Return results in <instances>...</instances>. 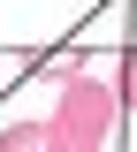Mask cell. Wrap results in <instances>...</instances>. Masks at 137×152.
Returning <instances> with one entry per match:
<instances>
[{"label": "cell", "mask_w": 137, "mask_h": 152, "mask_svg": "<svg viewBox=\"0 0 137 152\" xmlns=\"http://www.w3.org/2000/svg\"><path fill=\"white\" fill-rule=\"evenodd\" d=\"M46 129V152H107V129H114V91L99 76H69L61 84V107Z\"/></svg>", "instance_id": "obj_1"}, {"label": "cell", "mask_w": 137, "mask_h": 152, "mask_svg": "<svg viewBox=\"0 0 137 152\" xmlns=\"http://www.w3.org/2000/svg\"><path fill=\"white\" fill-rule=\"evenodd\" d=\"M0 152H46V129L38 122H8L0 129Z\"/></svg>", "instance_id": "obj_2"}, {"label": "cell", "mask_w": 137, "mask_h": 152, "mask_svg": "<svg viewBox=\"0 0 137 152\" xmlns=\"http://www.w3.org/2000/svg\"><path fill=\"white\" fill-rule=\"evenodd\" d=\"M114 107H137V61L122 69V91H114Z\"/></svg>", "instance_id": "obj_3"}]
</instances>
